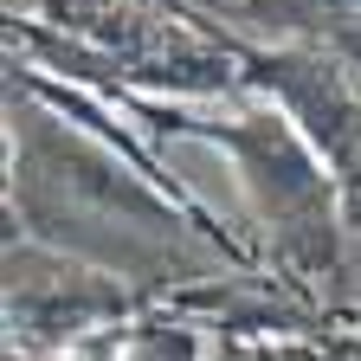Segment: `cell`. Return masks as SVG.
Instances as JSON below:
<instances>
[{"label":"cell","instance_id":"6da1fadb","mask_svg":"<svg viewBox=\"0 0 361 361\" xmlns=\"http://www.w3.org/2000/svg\"><path fill=\"white\" fill-rule=\"evenodd\" d=\"M65 361H123V329H84L65 348Z\"/></svg>","mask_w":361,"mask_h":361}]
</instances>
